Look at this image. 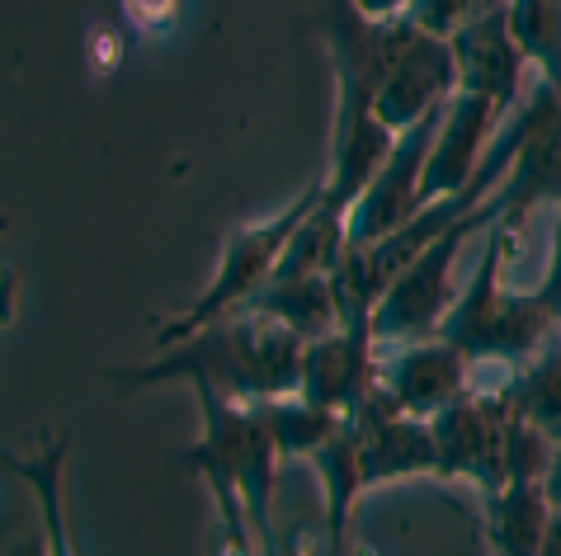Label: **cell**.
<instances>
[{
  "label": "cell",
  "mask_w": 561,
  "mask_h": 556,
  "mask_svg": "<svg viewBox=\"0 0 561 556\" xmlns=\"http://www.w3.org/2000/svg\"><path fill=\"white\" fill-rule=\"evenodd\" d=\"M307 339H298L274 316L241 306L213 326L194 331L190 339L170 349H156V359L142 368H118L114 382L123 387H156V382H194L198 396H222L237 406L293 396L302 382Z\"/></svg>",
  "instance_id": "cell-1"
},
{
  "label": "cell",
  "mask_w": 561,
  "mask_h": 556,
  "mask_svg": "<svg viewBox=\"0 0 561 556\" xmlns=\"http://www.w3.org/2000/svg\"><path fill=\"white\" fill-rule=\"evenodd\" d=\"M561 335V316L542 302L538 288L505 283V231L491 227L481 236V259L462 283L454 312L444 316L439 339H448L467 363L524 368Z\"/></svg>",
  "instance_id": "cell-2"
},
{
  "label": "cell",
  "mask_w": 561,
  "mask_h": 556,
  "mask_svg": "<svg viewBox=\"0 0 561 556\" xmlns=\"http://www.w3.org/2000/svg\"><path fill=\"white\" fill-rule=\"evenodd\" d=\"M321 194H325V175L307 179V189L293 198V204L278 212V218H264V222H255V227L237 231V236L227 241L222 259H217L213 283L198 292V298L184 306L175 321H165V326L156 331V349H170V345H180V339H190L194 331L213 326V321H222V316H231V312H241V306L251 302L255 292L274 278L278 259H284L288 241H293V231H298L307 212L321 204Z\"/></svg>",
  "instance_id": "cell-3"
},
{
  "label": "cell",
  "mask_w": 561,
  "mask_h": 556,
  "mask_svg": "<svg viewBox=\"0 0 561 556\" xmlns=\"http://www.w3.org/2000/svg\"><path fill=\"white\" fill-rule=\"evenodd\" d=\"M495 227V208L486 204L472 218H462L454 231H444L434 245H425L407 269H401L387 292L373 306V339L378 345H411V339H434L444 326V316L458 302V259L467 251V241L486 236Z\"/></svg>",
  "instance_id": "cell-4"
},
{
  "label": "cell",
  "mask_w": 561,
  "mask_h": 556,
  "mask_svg": "<svg viewBox=\"0 0 561 556\" xmlns=\"http://www.w3.org/2000/svg\"><path fill=\"white\" fill-rule=\"evenodd\" d=\"M454 95H458L454 43L439 38V34H425L415 20L397 14L392 34H387L382 81L373 90V114H378L392 132H407Z\"/></svg>",
  "instance_id": "cell-5"
},
{
  "label": "cell",
  "mask_w": 561,
  "mask_h": 556,
  "mask_svg": "<svg viewBox=\"0 0 561 556\" xmlns=\"http://www.w3.org/2000/svg\"><path fill=\"white\" fill-rule=\"evenodd\" d=\"M434 429V453H439V476H467L481 490L505 486V453H510V429L514 406L501 387L467 392L448 410L430 420Z\"/></svg>",
  "instance_id": "cell-6"
},
{
  "label": "cell",
  "mask_w": 561,
  "mask_h": 556,
  "mask_svg": "<svg viewBox=\"0 0 561 556\" xmlns=\"http://www.w3.org/2000/svg\"><path fill=\"white\" fill-rule=\"evenodd\" d=\"M444 114H448V104H439L430 118H420L415 128L397 137L392 157L378 165V175L368 179V189L358 194V204L350 208V245H378L425 208L420 184H425V165H430Z\"/></svg>",
  "instance_id": "cell-7"
},
{
  "label": "cell",
  "mask_w": 561,
  "mask_h": 556,
  "mask_svg": "<svg viewBox=\"0 0 561 556\" xmlns=\"http://www.w3.org/2000/svg\"><path fill=\"white\" fill-rule=\"evenodd\" d=\"M387 406L415 420H434L454 401L472 392V363L448 339H411V345H378V382Z\"/></svg>",
  "instance_id": "cell-8"
},
{
  "label": "cell",
  "mask_w": 561,
  "mask_h": 556,
  "mask_svg": "<svg viewBox=\"0 0 561 556\" xmlns=\"http://www.w3.org/2000/svg\"><path fill=\"white\" fill-rule=\"evenodd\" d=\"M448 43H454V61H458V90L491 100L501 114L519 109L524 95L534 90L528 85L534 61H528V53L519 48V38L510 28V0L467 20Z\"/></svg>",
  "instance_id": "cell-9"
},
{
  "label": "cell",
  "mask_w": 561,
  "mask_h": 556,
  "mask_svg": "<svg viewBox=\"0 0 561 556\" xmlns=\"http://www.w3.org/2000/svg\"><path fill=\"white\" fill-rule=\"evenodd\" d=\"M373 382H378L373 321H354V326H340L335 335H321L307 345L298 396L335 415H354L373 396Z\"/></svg>",
  "instance_id": "cell-10"
},
{
  "label": "cell",
  "mask_w": 561,
  "mask_h": 556,
  "mask_svg": "<svg viewBox=\"0 0 561 556\" xmlns=\"http://www.w3.org/2000/svg\"><path fill=\"white\" fill-rule=\"evenodd\" d=\"M350 439H354V453H358V467H364L368 486L401 482V476H420V472L439 467L430 420L392 410L378 392L350 415Z\"/></svg>",
  "instance_id": "cell-11"
},
{
  "label": "cell",
  "mask_w": 561,
  "mask_h": 556,
  "mask_svg": "<svg viewBox=\"0 0 561 556\" xmlns=\"http://www.w3.org/2000/svg\"><path fill=\"white\" fill-rule=\"evenodd\" d=\"M505 118L510 114H501L491 100L458 90V95L448 100V114L439 123V137H434V151H430V165H425L420 198H425V204H439V198L458 194L462 184L477 175V165H481V157H486V147L495 142V132H501Z\"/></svg>",
  "instance_id": "cell-12"
},
{
  "label": "cell",
  "mask_w": 561,
  "mask_h": 556,
  "mask_svg": "<svg viewBox=\"0 0 561 556\" xmlns=\"http://www.w3.org/2000/svg\"><path fill=\"white\" fill-rule=\"evenodd\" d=\"M245 306L274 316L278 326H288L298 339H321V335H335L345 326L340 316V302H335V283L331 274H302V278H270L260 292Z\"/></svg>",
  "instance_id": "cell-13"
},
{
  "label": "cell",
  "mask_w": 561,
  "mask_h": 556,
  "mask_svg": "<svg viewBox=\"0 0 561 556\" xmlns=\"http://www.w3.org/2000/svg\"><path fill=\"white\" fill-rule=\"evenodd\" d=\"M552 523V500L542 482H510L486 490V537L495 556H538Z\"/></svg>",
  "instance_id": "cell-14"
},
{
  "label": "cell",
  "mask_w": 561,
  "mask_h": 556,
  "mask_svg": "<svg viewBox=\"0 0 561 556\" xmlns=\"http://www.w3.org/2000/svg\"><path fill=\"white\" fill-rule=\"evenodd\" d=\"M501 392L528 425L542 429L552 443H561V335L524 368H510Z\"/></svg>",
  "instance_id": "cell-15"
},
{
  "label": "cell",
  "mask_w": 561,
  "mask_h": 556,
  "mask_svg": "<svg viewBox=\"0 0 561 556\" xmlns=\"http://www.w3.org/2000/svg\"><path fill=\"white\" fill-rule=\"evenodd\" d=\"M255 415L260 425L270 429V439L278 443L284 457H317L325 443H331L340 429H345L350 415H335L325 406H311L307 396H274V401H255Z\"/></svg>",
  "instance_id": "cell-16"
},
{
  "label": "cell",
  "mask_w": 561,
  "mask_h": 556,
  "mask_svg": "<svg viewBox=\"0 0 561 556\" xmlns=\"http://www.w3.org/2000/svg\"><path fill=\"white\" fill-rule=\"evenodd\" d=\"M510 28L542 81L561 90V0H510Z\"/></svg>",
  "instance_id": "cell-17"
},
{
  "label": "cell",
  "mask_w": 561,
  "mask_h": 556,
  "mask_svg": "<svg viewBox=\"0 0 561 556\" xmlns=\"http://www.w3.org/2000/svg\"><path fill=\"white\" fill-rule=\"evenodd\" d=\"M61 457H67V439H48L34 457H10L14 476H24L43 500V519H48V556H71L67 552V519H61Z\"/></svg>",
  "instance_id": "cell-18"
},
{
  "label": "cell",
  "mask_w": 561,
  "mask_h": 556,
  "mask_svg": "<svg viewBox=\"0 0 561 556\" xmlns=\"http://www.w3.org/2000/svg\"><path fill=\"white\" fill-rule=\"evenodd\" d=\"M491 5L501 0H411L407 5V20H415L425 34H439V38H454L467 20L486 14Z\"/></svg>",
  "instance_id": "cell-19"
},
{
  "label": "cell",
  "mask_w": 561,
  "mask_h": 556,
  "mask_svg": "<svg viewBox=\"0 0 561 556\" xmlns=\"http://www.w3.org/2000/svg\"><path fill=\"white\" fill-rule=\"evenodd\" d=\"M542 302L552 306V312L561 316V204H557V222H552V251H548V269H542Z\"/></svg>",
  "instance_id": "cell-20"
},
{
  "label": "cell",
  "mask_w": 561,
  "mask_h": 556,
  "mask_svg": "<svg viewBox=\"0 0 561 556\" xmlns=\"http://www.w3.org/2000/svg\"><path fill=\"white\" fill-rule=\"evenodd\" d=\"M542 490H548L552 509H561V443H557V453L548 462V472H542Z\"/></svg>",
  "instance_id": "cell-21"
},
{
  "label": "cell",
  "mask_w": 561,
  "mask_h": 556,
  "mask_svg": "<svg viewBox=\"0 0 561 556\" xmlns=\"http://www.w3.org/2000/svg\"><path fill=\"white\" fill-rule=\"evenodd\" d=\"M538 556H561V509H552V523H548V537H542Z\"/></svg>",
  "instance_id": "cell-22"
}]
</instances>
